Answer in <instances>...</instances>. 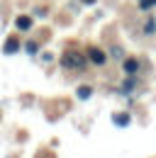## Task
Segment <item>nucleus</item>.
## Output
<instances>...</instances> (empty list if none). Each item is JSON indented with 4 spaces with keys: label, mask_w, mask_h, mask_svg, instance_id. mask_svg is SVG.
Segmentation results:
<instances>
[{
    "label": "nucleus",
    "mask_w": 156,
    "mask_h": 158,
    "mask_svg": "<svg viewBox=\"0 0 156 158\" xmlns=\"http://www.w3.org/2000/svg\"><path fill=\"white\" fill-rule=\"evenodd\" d=\"M115 124H119V127H127V124H129V114H115Z\"/></svg>",
    "instance_id": "6"
},
{
    "label": "nucleus",
    "mask_w": 156,
    "mask_h": 158,
    "mask_svg": "<svg viewBox=\"0 0 156 158\" xmlns=\"http://www.w3.org/2000/svg\"><path fill=\"white\" fill-rule=\"evenodd\" d=\"M17 27L20 29H29V27H32V20H29V17H17Z\"/></svg>",
    "instance_id": "5"
},
{
    "label": "nucleus",
    "mask_w": 156,
    "mask_h": 158,
    "mask_svg": "<svg viewBox=\"0 0 156 158\" xmlns=\"http://www.w3.org/2000/svg\"><path fill=\"white\" fill-rule=\"evenodd\" d=\"M61 63H63L66 68H83V66H85V59H83L80 54H76V51H66L63 59H61Z\"/></svg>",
    "instance_id": "1"
},
{
    "label": "nucleus",
    "mask_w": 156,
    "mask_h": 158,
    "mask_svg": "<svg viewBox=\"0 0 156 158\" xmlns=\"http://www.w3.org/2000/svg\"><path fill=\"white\" fill-rule=\"evenodd\" d=\"M139 5L146 10V7H151V5H156V0H139Z\"/></svg>",
    "instance_id": "9"
},
{
    "label": "nucleus",
    "mask_w": 156,
    "mask_h": 158,
    "mask_svg": "<svg viewBox=\"0 0 156 158\" xmlns=\"http://www.w3.org/2000/svg\"><path fill=\"white\" fill-rule=\"evenodd\" d=\"M83 2H88V5H93V2H95V0H83Z\"/></svg>",
    "instance_id": "10"
},
{
    "label": "nucleus",
    "mask_w": 156,
    "mask_h": 158,
    "mask_svg": "<svg viewBox=\"0 0 156 158\" xmlns=\"http://www.w3.org/2000/svg\"><path fill=\"white\" fill-rule=\"evenodd\" d=\"M78 98H80V100L90 98V88H88V85H83V88H78Z\"/></svg>",
    "instance_id": "7"
},
{
    "label": "nucleus",
    "mask_w": 156,
    "mask_h": 158,
    "mask_svg": "<svg viewBox=\"0 0 156 158\" xmlns=\"http://www.w3.org/2000/svg\"><path fill=\"white\" fill-rule=\"evenodd\" d=\"M136 68H139L136 59H127V61H124V71H127L129 76H134V73H136Z\"/></svg>",
    "instance_id": "3"
},
{
    "label": "nucleus",
    "mask_w": 156,
    "mask_h": 158,
    "mask_svg": "<svg viewBox=\"0 0 156 158\" xmlns=\"http://www.w3.org/2000/svg\"><path fill=\"white\" fill-rule=\"evenodd\" d=\"M27 54H37V44L34 41H27Z\"/></svg>",
    "instance_id": "8"
},
{
    "label": "nucleus",
    "mask_w": 156,
    "mask_h": 158,
    "mask_svg": "<svg viewBox=\"0 0 156 158\" xmlns=\"http://www.w3.org/2000/svg\"><path fill=\"white\" fill-rule=\"evenodd\" d=\"M17 39H7L5 41V54H15V51H17Z\"/></svg>",
    "instance_id": "4"
},
{
    "label": "nucleus",
    "mask_w": 156,
    "mask_h": 158,
    "mask_svg": "<svg viewBox=\"0 0 156 158\" xmlns=\"http://www.w3.org/2000/svg\"><path fill=\"white\" fill-rule=\"evenodd\" d=\"M88 56H90L93 63H105V54H102L100 49H90V51H88Z\"/></svg>",
    "instance_id": "2"
}]
</instances>
